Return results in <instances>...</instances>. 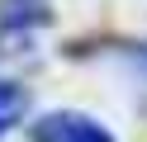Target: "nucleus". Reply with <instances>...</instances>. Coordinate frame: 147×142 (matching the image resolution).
<instances>
[{
  "mask_svg": "<svg viewBox=\"0 0 147 142\" xmlns=\"http://www.w3.org/2000/svg\"><path fill=\"white\" fill-rule=\"evenodd\" d=\"M48 19H52L48 0H0V28L5 33H29Z\"/></svg>",
  "mask_w": 147,
  "mask_h": 142,
  "instance_id": "f03ea898",
  "label": "nucleus"
},
{
  "mask_svg": "<svg viewBox=\"0 0 147 142\" xmlns=\"http://www.w3.org/2000/svg\"><path fill=\"white\" fill-rule=\"evenodd\" d=\"M29 109V95L19 90V85H10V81H0V133H10L14 123H19V114Z\"/></svg>",
  "mask_w": 147,
  "mask_h": 142,
  "instance_id": "7ed1b4c3",
  "label": "nucleus"
},
{
  "mask_svg": "<svg viewBox=\"0 0 147 142\" xmlns=\"http://www.w3.org/2000/svg\"><path fill=\"white\" fill-rule=\"evenodd\" d=\"M38 142H114L95 118H81V114H48V118L33 128Z\"/></svg>",
  "mask_w": 147,
  "mask_h": 142,
  "instance_id": "f257e3e1",
  "label": "nucleus"
},
{
  "mask_svg": "<svg viewBox=\"0 0 147 142\" xmlns=\"http://www.w3.org/2000/svg\"><path fill=\"white\" fill-rule=\"evenodd\" d=\"M142 57H147V43H142Z\"/></svg>",
  "mask_w": 147,
  "mask_h": 142,
  "instance_id": "20e7f679",
  "label": "nucleus"
}]
</instances>
